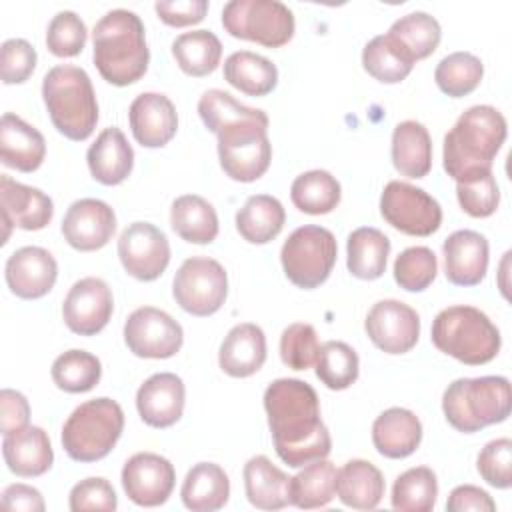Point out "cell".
Wrapping results in <instances>:
<instances>
[{"label":"cell","instance_id":"44","mask_svg":"<svg viewBox=\"0 0 512 512\" xmlns=\"http://www.w3.org/2000/svg\"><path fill=\"white\" fill-rule=\"evenodd\" d=\"M484 76V66L472 52H452L444 56L436 70V86L450 98H462L474 92Z\"/></svg>","mask_w":512,"mask_h":512},{"label":"cell","instance_id":"17","mask_svg":"<svg viewBox=\"0 0 512 512\" xmlns=\"http://www.w3.org/2000/svg\"><path fill=\"white\" fill-rule=\"evenodd\" d=\"M176 484V470L168 458L154 452H138L124 462L122 488L126 496L146 508L164 504Z\"/></svg>","mask_w":512,"mask_h":512},{"label":"cell","instance_id":"22","mask_svg":"<svg viewBox=\"0 0 512 512\" xmlns=\"http://www.w3.org/2000/svg\"><path fill=\"white\" fill-rule=\"evenodd\" d=\"M186 388L180 376L158 372L146 378L136 392V408L144 424L152 428H170L182 418Z\"/></svg>","mask_w":512,"mask_h":512},{"label":"cell","instance_id":"50","mask_svg":"<svg viewBox=\"0 0 512 512\" xmlns=\"http://www.w3.org/2000/svg\"><path fill=\"white\" fill-rule=\"evenodd\" d=\"M476 468L482 480L494 488L506 490L512 486V440H490L476 458Z\"/></svg>","mask_w":512,"mask_h":512},{"label":"cell","instance_id":"47","mask_svg":"<svg viewBox=\"0 0 512 512\" xmlns=\"http://www.w3.org/2000/svg\"><path fill=\"white\" fill-rule=\"evenodd\" d=\"M456 196L460 208L472 218H488L500 204V190L492 170L472 174L456 182Z\"/></svg>","mask_w":512,"mask_h":512},{"label":"cell","instance_id":"11","mask_svg":"<svg viewBox=\"0 0 512 512\" xmlns=\"http://www.w3.org/2000/svg\"><path fill=\"white\" fill-rule=\"evenodd\" d=\"M176 304L192 316L216 314L228 296V276L224 266L206 256L186 258L172 280Z\"/></svg>","mask_w":512,"mask_h":512},{"label":"cell","instance_id":"29","mask_svg":"<svg viewBox=\"0 0 512 512\" xmlns=\"http://www.w3.org/2000/svg\"><path fill=\"white\" fill-rule=\"evenodd\" d=\"M244 490L248 502L260 510H282L290 504V478L262 454L244 464Z\"/></svg>","mask_w":512,"mask_h":512},{"label":"cell","instance_id":"33","mask_svg":"<svg viewBox=\"0 0 512 512\" xmlns=\"http://www.w3.org/2000/svg\"><path fill=\"white\" fill-rule=\"evenodd\" d=\"M286 212L278 198L254 194L236 212V230L250 244H268L284 228Z\"/></svg>","mask_w":512,"mask_h":512},{"label":"cell","instance_id":"10","mask_svg":"<svg viewBox=\"0 0 512 512\" xmlns=\"http://www.w3.org/2000/svg\"><path fill=\"white\" fill-rule=\"evenodd\" d=\"M224 30L240 40L280 48L294 36V14L278 0H230L222 8Z\"/></svg>","mask_w":512,"mask_h":512},{"label":"cell","instance_id":"26","mask_svg":"<svg viewBox=\"0 0 512 512\" xmlns=\"http://www.w3.org/2000/svg\"><path fill=\"white\" fill-rule=\"evenodd\" d=\"M2 456L8 470L20 478H36L50 470L54 452L48 434L40 426H26L6 434L2 440Z\"/></svg>","mask_w":512,"mask_h":512},{"label":"cell","instance_id":"4","mask_svg":"<svg viewBox=\"0 0 512 512\" xmlns=\"http://www.w3.org/2000/svg\"><path fill=\"white\" fill-rule=\"evenodd\" d=\"M42 98L54 128L68 140L82 142L98 124V102L86 70L58 64L44 74Z\"/></svg>","mask_w":512,"mask_h":512},{"label":"cell","instance_id":"51","mask_svg":"<svg viewBox=\"0 0 512 512\" xmlns=\"http://www.w3.org/2000/svg\"><path fill=\"white\" fill-rule=\"evenodd\" d=\"M68 506L72 512H86V510L114 512L118 508V498L112 484L106 478L92 476L72 486L68 496Z\"/></svg>","mask_w":512,"mask_h":512},{"label":"cell","instance_id":"19","mask_svg":"<svg viewBox=\"0 0 512 512\" xmlns=\"http://www.w3.org/2000/svg\"><path fill=\"white\" fill-rule=\"evenodd\" d=\"M116 230L114 210L98 198L72 202L62 218V236L78 252L104 248Z\"/></svg>","mask_w":512,"mask_h":512},{"label":"cell","instance_id":"16","mask_svg":"<svg viewBox=\"0 0 512 512\" xmlns=\"http://www.w3.org/2000/svg\"><path fill=\"white\" fill-rule=\"evenodd\" d=\"M114 310L110 286L96 276L80 278L62 302V318L70 332L94 336L108 324Z\"/></svg>","mask_w":512,"mask_h":512},{"label":"cell","instance_id":"3","mask_svg":"<svg viewBox=\"0 0 512 512\" xmlns=\"http://www.w3.org/2000/svg\"><path fill=\"white\" fill-rule=\"evenodd\" d=\"M506 134L508 124L500 110L488 104L470 106L444 136L442 166L446 174L458 182L492 170Z\"/></svg>","mask_w":512,"mask_h":512},{"label":"cell","instance_id":"14","mask_svg":"<svg viewBox=\"0 0 512 512\" xmlns=\"http://www.w3.org/2000/svg\"><path fill=\"white\" fill-rule=\"evenodd\" d=\"M118 258L132 278L152 282L162 276L170 262V244L154 224L132 222L118 238Z\"/></svg>","mask_w":512,"mask_h":512},{"label":"cell","instance_id":"9","mask_svg":"<svg viewBox=\"0 0 512 512\" xmlns=\"http://www.w3.org/2000/svg\"><path fill=\"white\" fill-rule=\"evenodd\" d=\"M336 256L338 246L334 234L316 224L296 228L280 250L286 278L302 290H312L324 284L336 264Z\"/></svg>","mask_w":512,"mask_h":512},{"label":"cell","instance_id":"12","mask_svg":"<svg viewBox=\"0 0 512 512\" xmlns=\"http://www.w3.org/2000/svg\"><path fill=\"white\" fill-rule=\"evenodd\" d=\"M382 218L402 234L430 236L442 224V208L426 190L402 180H390L380 196Z\"/></svg>","mask_w":512,"mask_h":512},{"label":"cell","instance_id":"32","mask_svg":"<svg viewBox=\"0 0 512 512\" xmlns=\"http://www.w3.org/2000/svg\"><path fill=\"white\" fill-rule=\"evenodd\" d=\"M392 164L406 178H424L432 168V138L424 124L404 120L392 132Z\"/></svg>","mask_w":512,"mask_h":512},{"label":"cell","instance_id":"7","mask_svg":"<svg viewBox=\"0 0 512 512\" xmlns=\"http://www.w3.org/2000/svg\"><path fill=\"white\" fill-rule=\"evenodd\" d=\"M124 430V412L112 398H94L72 410L62 426V448L76 462H98L112 452Z\"/></svg>","mask_w":512,"mask_h":512},{"label":"cell","instance_id":"21","mask_svg":"<svg viewBox=\"0 0 512 512\" xmlns=\"http://www.w3.org/2000/svg\"><path fill=\"white\" fill-rule=\"evenodd\" d=\"M132 136L144 148L166 146L178 130V114L172 100L160 92L138 94L128 108Z\"/></svg>","mask_w":512,"mask_h":512},{"label":"cell","instance_id":"55","mask_svg":"<svg viewBox=\"0 0 512 512\" xmlns=\"http://www.w3.org/2000/svg\"><path fill=\"white\" fill-rule=\"evenodd\" d=\"M446 510L448 512H466V510H474V512H494L496 510V502L492 500V496L472 484H462L456 486L448 500H446Z\"/></svg>","mask_w":512,"mask_h":512},{"label":"cell","instance_id":"41","mask_svg":"<svg viewBox=\"0 0 512 512\" xmlns=\"http://www.w3.org/2000/svg\"><path fill=\"white\" fill-rule=\"evenodd\" d=\"M362 66L374 80L398 84L412 72L414 60L388 34H378L364 46Z\"/></svg>","mask_w":512,"mask_h":512},{"label":"cell","instance_id":"48","mask_svg":"<svg viewBox=\"0 0 512 512\" xmlns=\"http://www.w3.org/2000/svg\"><path fill=\"white\" fill-rule=\"evenodd\" d=\"M86 24L72 10H62L48 22L46 46L58 58L78 56L86 46Z\"/></svg>","mask_w":512,"mask_h":512},{"label":"cell","instance_id":"6","mask_svg":"<svg viewBox=\"0 0 512 512\" xmlns=\"http://www.w3.org/2000/svg\"><path fill=\"white\" fill-rule=\"evenodd\" d=\"M432 344L468 366H480L494 360L500 352V330L478 308L458 304L436 314L432 322Z\"/></svg>","mask_w":512,"mask_h":512},{"label":"cell","instance_id":"18","mask_svg":"<svg viewBox=\"0 0 512 512\" xmlns=\"http://www.w3.org/2000/svg\"><path fill=\"white\" fill-rule=\"evenodd\" d=\"M0 208L4 224L2 244L8 242L12 228L42 230L54 216V204L48 194L40 188L16 182L6 174L0 176Z\"/></svg>","mask_w":512,"mask_h":512},{"label":"cell","instance_id":"24","mask_svg":"<svg viewBox=\"0 0 512 512\" xmlns=\"http://www.w3.org/2000/svg\"><path fill=\"white\" fill-rule=\"evenodd\" d=\"M266 362L264 330L252 322L230 328L218 350V364L232 378H248Z\"/></svg>","mask_w":512,"mask_h":512},{"label":"cell","instance_id":"45","mask_svg":"<svg viewBox=\"0 0 512 512\" xmlns=\"http://www.w3.org/2000/svg\"><path fill=\"white\" fill-rule=\"evenodd\" d=\"M316 378L330 390H346L358 378L360 362L352 346L340 340H328L316 356Z\"/></svg>","mask_w":512,"mask_h":512},{"label":"cell","instance_id":"31","mask_svg":"<svg viewBox=\"0 0 512 512\" xmlns=\"http://www.w3.org/2000/svg\"><path fill=\"white\" fill-rule=\"evenodd\" d=\"M230 496V480L214 462L194 464L180 488L182 504L192 512H214L224 508Z\"/></svg>","mask_w":512,"mask_h":512},{"label":"cell","instance_id":"23","mask_svg":"<svg viewBox=\"0 0 512 512\" xmlns=\"http://www.w3.org/2000/svg\"><path fill=\"white\" fill-rule=\"evenodd\" d=\"M444 274L456 286H476L488 270V240L476 230H456L444 244Z\"/></svg>","mask_w":512,"mask_h":512},{"label":"cell","instance_id":"40","mask_svg":"<svg viewBox=\"0 0 512 512\" xmlns=\"http://www.w3.org/2000/svg\"><path fill=\"white\" fill-rule=\"evenodd\" d=\"M394 42L400 44V48L414 60L428 58L440 44L442 30L434 16L428 12H410L402 18H398L390 30L386 32Z\"/></svg>","mask_w":512,"mask_h":512},{"label":"cell","instance_id":"35","mask_svg":"<svg viewBox=\"0 0 512 512\" xmlns=\"http://www.w3.org/2000/svg\"><path fill=\"white\" fill-rule=\"evenodd\" d=\"M170 226L190 244H210L218 236L216 210L198 194H184L172 202Z\"/></svg>","mask_w":512,"mask_h":512},{"label":"cell","instance_id":"13","mask_svg":"<svg viewBox=\"0 0 512 512\" xmlns=\"http://www.w3.org/2000/svg\"><path fill=\"white\" fill-rule=\"evenodd\" d=\"M124 342L138 358L164 360L180 352L184 332L168 312L154 306H142L126 318Z\"/></svg>","mask_w":512,"mask_h":512},{"label":"cell","instance_id":"20","mask_svg":"<svg viewBox=\"0 0 512 512\" xmlns=\"http://www.w3.org/2000/svg\"><path fill=\"white\" fill-rule=\"evenodd\" d=\"M4 276L14 296L22 300H36L54 288L58 264L46 248L22 246L8 256Z\"/></svg>","mask_w":512,"mask_h":512},{"label":"cell","instance_id":"1","mask_svg":"<svg viewBox=\"0 0 512 512\" xmlns=\"http://www.w3.org/2000/svg\"><path fill=\"white\" fill-rule=\"evenodd\" d=\"M264 410L276 454L290 468L326 458L330 432L320 418L316 390L298 378H278L264 392Z\"/></svg>","mask_w":512,"mask_h":512},{"label":"cell","instance_id":"30","mask_svg":"<svg viewBox=\"0 0 512 512\" xmlns=\"http://www.w3.org/2000/svg\"><path fill=\"white\" fill-rule=\"evenodd\" d=\"M384 476L368 460H348L336 474V494L344 506L374 510L384 496Z\"/></svg>","mask_w":512,"mask_h":512},{"label":"cell","instance_id":"5","mask_svg":"<svg viewBox=\"0 0 512 512\" xmlns=\"http://www.w3.org/2000/svg\"><path fill=\"white\" fill-rule=\"evenodd\" d=\"M512 390L504 376L458 378L444 390L442 412L448 424L464 434L500 424L510 416Z\"/></svg>","mask_w":512,"mask_h":512},{"label":"cell","instance_id":"25","mask_svg":"<svg viewBox=\"0 0 512 512\" xmlns=\"http://www.w3.org/2000/svg\"><path fill=\"white\" fill-rule=\"evenodd\" d=\"M46 156L44 136L20 116L4 112L0 120V160L18 172H34Z\"/></svg>","mask_w":512,"mask_h":512},{"label":"cell","instance_id":"42","mask_svg":"<svg viewBox=\"0 0 512 512\" xmlns=\"http://www.w3.org/2000/svg\"><path fill=\"white\" fill-rule=\"evenodd\" d=\"M390 498L394 510L430 512L438 498L436 474L428 466L408 468L394 480Z\"/></svg>","mask_w":512,"mask_h":512},{"label":"cell","instance_id":"49","mask_svg":"<svg viewBox=\"0 0 512 512\" xmlns=\"http://www.w3.org/2000/svg\"><path fill=\"white\" fill-rule=\"evenodd\" d=\"M320 344L312 324L294 322L282 330L280 358L292 370H308L318 356Z\"/></svg>","mask_w":512,"mask_h":512},{"label":"cell","instance_id":"37","mask_svg":"<svg viewBox=\"0 0 512 512\" xmlns=\"http://www.w3.org/2000/svg\"><path fill=\"white\" fill-rule=\"evenodd\" d=\"M336 474V466L326 458L304 464L290 478V504L302 510L328 506L336 496Z\"/></svg>","mask_w":512,"mask_h":512},{"label":"cell","instance_id":"53","mask_svg":"<svg viewBox=\"0 0 512 512\" xmlns=\"http://www.w3.org/2000/svg\"><path fill=\"white\" fill-rule=\"evenodd\" d=\"M154 10L158 18L172 26V28H184L192 26L204 20L208 12L206 0H176V2H156Z\"/></svg>","mask_w":512,"mask_h":512},{"label":"cell","instance_id":"52","mask_svg":"<svg viewBox=\"0 0 512 512\" xmlns=\"http://www.w3.org/2000/svg\"><path fill=\"white\" fill-rule=\"evenodd\" d=\"M36 68V50L24 38H10L0 48V74L4 84L26 82Z\"/></svg>","mask_w":512,"mask_h":512},{"label":"cell","instance_id":"15","mask_svg":"<svg viewBox=\"0 0 512 512\" xmlns=\"http://www.w3.org/2000/svg\"><path fill=\"white\" fill-rule=\"evenodd\" d=\"M364 328L378 350L406 354L420 338V316L400 300H380L368 310Z\"/></svg>","mask_w":512,"mask_h":512},{"label":"cell","instance_id":"34","mask_svg":"<svg viewBox=\"0 0 512 512\" xmlns=\"http://www.w3.org/2000/svg\"><path fill=\"white\" fill-rule=\"evenodd\" d=\"M390 240L384 232L372 226H362L350 232L346 242L348 272L360 280H376L386 272Z\"/></svg>","mask_w":512,"mask_h":512},{"label":"cell","instance_id":"43","mask_svg":"<svg viewBox=\"0 0 512 512\" xmlns=\"http://www.w3.org/2000/svg\"><path fill=\"white\" fill-rule=\"evenodd\" d=\"M54 384L68 394H82L98 386L102 376L100 360L86 350H66L52 362Z\"/></svg>","mask_w":512,"mask_h":512},{"label":"cell","instance_id":"54","mask_svg":"<svg viewBox=\"0 0 512 512\" xmlns=\"http://www.w3.org/2000/svg\"><path fill=\"white\" fill-rule=\"evenodd\" d=\"M30 404L26 396L18 390L4 388L0 392V430L2 434H12L28 426Z\"/></svg>","mask_w":512,"mask_h":512},{"label":"cell","instance_id":"56","mask_svg":"<svg viewBox=\"0 0 512 512\" xmlns=\"http://www.w3.org/2000/svg\"><path fill=\"white\" fill-rule=\"evenodd\" d=\"M2 506L6 510H22V512H44L46 504L42 494L28 484H10L2 492Z\"/></svg>","mask_w":512,"mask_h":512},{"label":"cell","instance_id":"27","mask_svg":"<svg viewBox=\"0 0 512 512\" xmlns=\"http://www.w3.org/2000/svg\"><path fill=\"white\" fill-rule=\"evenodd\" d=\"M92 178L104 186L122 184L134 166V150L124 132L116 126L104 128L86 152Z\"/></svg>","mask_w":512,"mask_h":512},{"label":"cell","instance_id":"46","mask_svg":"<svg viewBox=\"0 0 512 512\" xmlns=\"http://www.w3.org/2000/svg\"><path fill=\"white\" fill-rule=\"evenodd\" d=\"M394 280L406 292L426 290L438 272L436 254L428 246H410L394 260Z\"/></svg>","mask_w":512,"mask_h":512},{"label":"cell","instance_id":"36","mask_svg":"<svg viewBox=\"0 0 512 512\" xmlns=\"http://www.w3.org/2000/svg\"><path fill=\"white\" fill-rule=\"evenodd\" d=\"M224 80L248 96H266L278 84V68L266 56L238 50L224 62Z\"/></svg>","mask_w":512,"mask_h":512},{"label":"cell","instance_id":"8","mask_svg":"<svg viewBox=\"0 0 512 512\" xmlns=\"http://www.w3.org/2000/svg\"><path fill=\"white\" fill-rule=\"evenodd\" d=\"M218 158L224 174L236 182H254L266 174L272 160L268 116L254 108L252 114L224 124L218 132Z\"/></svg>","mask_w":512,"mask_h":512},{"label":"cell","instance_id":"2","mask_svg":"<svg viewBox=\"0 0 512 512\" xmlns=\"http://www.w3.org/2000/svg\"><path fill=\"white\" fill-rule=\"evenodd\" d=\"M94 66L112 86L138 82L150 62L146 30L140 16L126 8L106 12L92 30Z\"/></svg>","mask_w":512,"mask_h":512},{"label":"cell","instance_id":"28","mask_svg":"<svg viewBox=\"0 0 512 512\" xmlns=\"http://www.w3.org/2000/svg\"><path fill=\"white\" fill-rule=\"evenodd\" d=\"M372 442L384 458H406L422 442V422L406 408H388L372 424Z\"/></svg>","mask_w":512,"mask_h":512},{"label":"cell","instance_id":"38","mask_svg":"<svg viewBox=\"0 0 512 512\" xmlns=\"http://www.w3.org/2000/svg\"><path fill=\"white\" fill-rule=\"evenodd\" d=\"M172 56L184 74L202 78L218 68L222 44L210 30H192L174 38Z\"/></svg>","mask_w":512,"mask_h":512},{"label":"cell","instance_id":"39","mask_svg":"<svg viewBox=\"0 0 512 512\" xmlns=\"http://www.w3.org/2000/svg\"><path fill=\"white\" fill-rule=\"evenodd\" d=\"M342 198L340 182L326 170H308L294 178L290 186L292 204L312 216L332 212Z\"/></svg>","mask_w":512,"mask_h":512}]
</instances>
